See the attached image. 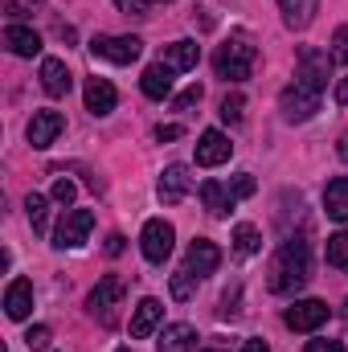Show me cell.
Returning a JSON list of instances; mask_svg holds the SVG:
<instances>
[{"label": "cell", "instance_id": "cell-1", "mask_svg": "<svg viewBox=\"0 0 348 352\" xmlns=\"http://www.w3.org/2000/svg\"><path fill=\"white\" fill-rule=\"evenodd\" d=\"M307 278H312V250H307V238H287V242L279 246V254L270 258L266 287H270L274 295H291V291H299Z\"/></svg>", "mask_w": 348, "mask_h": 352}, {"label": "cell", "instance_id": "cell-2", "mask_svg": "<svg viewBox=\"0 0 348 352\" xmlns=\"http://www.w3.org/2000/svg\"><path fill=\"white\" fill-rule=\"evenodd\" d=\"M254 66H259V50L242 33H234L230 41H221L217 54H213V74L226 78V82H246L254 74Z\"/></svg>", "mask_w": 348, "mask_h": 352}, {"label": "cell", "instance_id": "cell-3", "mask_svg": "<svg viewBox=\"0 0 348 352\" xmlns=\"http://www.w3.org/2000/svg\"><path fill=\"white\" fill-rule=\"evenodd\" d=\"M90 54L94 58H102V62H115V66H131L140 54H144V41L140 37H107V33H98L94 41H90Z\"/></svg>", "mask_w": 348, "mask_h": 352}, {"label": "cell", "instance_id": "cell-4", "mask_svg": "<svg viewBox=\"0 0 348 352\" xmlns=\"http://www.w3.org/2000/svg\"><path fill=\"white\" fill-rule=\"evenodd\" d=\"M328 316H332V307H328L324 299H295V303L283 311V324H287L291 332H316V328L328 324Z\"/></svg>", "mask_w": 348, "mask_h": 352}, {"label": "cell", "instance_id": "cell-5", "mask_svg": "<svg viewBox=\"0 0 348 352\" xmlns=\"http://www.w3.org/2000/svg\"><path fill=\"white\" fill-rule=\"evenodd\" d=\"M279 107H283V115H287L291 123H303V119H312V115L320 111V90L295 78L291 87L279 94Z\"/></svg>", "mask_w": 348, "mask_h": 352}, {"label": "cell", "instance_id": "cell-6", "mask_svg": "<svg viewBox=\"0 0 348 352\" xmlns=\"http://www.w3.org/2000/svg\"><path fill=\"white\" fill-rule=\"evenodd\" d=\"M332 54L328 50H312V45H303L299 50V70H295V78L299 82H307V87H316L320 94H324V87H328V78H332Z\"/></svg>", "mask_w": 348, "mask_h": 352}, {"label": "cell", "instance_id": "cell-7", "mask_svg": "<svg viewBox=\"0 0 348 352\" xmlns=\"http://www.w3.org/2000/svg\"><path fill=\"white\" fill-rule=\"evenodd\" d=\"M90 230H94V213H90V209H70V213L62 217V226L54 230V246H58V250H78L90 238Z\"/></svg>", "mask_w": 348, "mask_h": 352}, {"label": "cell", "instance_id": "cell-8", "mask_svg": "<svg viewBox=\"0 0 348 352\" xmlns=\"http://www.w3.org/2000/svg\"><path fill=\"white\" fill-rule=\"evenodd\" d=\"M123 291H127V283H123L119 274H107V278L90 291V299H87L90 316L102 320V324H111V320H115V307H119V299H123Z\"/></svg>", "mask_w": 348, "mask_h": 352}, {"label": "cell", "instance_id": "cell-9", "mask_svg": "<svg viewBox=\"0 0 348 352\" xmlns=\"http://www.w3.org/2000/svg\"><path fill=\"white\" fill-rule=\"evenodd\" d=\"M173 242H176V230L164 217H152V221L144 226V234H140V250H144L148 263H164V258L173 254Z\"/></svg>", "mask_w": 348, "mask_h": 352}, {"label": "cell", "instance_id": "cell-10", "mask_svg": "<svg viewBox=\"0 0 348 352\" xmlns=\"http://www.w3.org/2000/svg\"><path fill=\"white\" fill-rule=\"evenodd\" d=\"M234 156V144L221 135V131H201V140H197V164L201 168H217V164H226Z\"/></svg>", "mask_w": 348, "mask_h": 352}, {"label": "cell", "instance_id": "cell-11", "mask_svg": "<svg viewBox=\"0 0 348 352\" xmlns=\"http://www.w3.org/2000/svg\"><path fill=\"white\" fill-rule=\"evenodd\" d=\"M62 127H66V119L58 111H33V119H29V144L33 148H50L62 135Z\"/></svg>", "mask_w": 348, "mask_h": 352}, {"label": "cell", "instance_id": "cell-12", "mask_svg": "<svg viewBox=\"0 0 348 352\" xmlns=\"http://www.w3.org/2000/svg\"><path fill=\"white\" fill-rule=\"evenodd\" d=\"M188 188H193V176H188V168L184 164H168L164 173H160V201L164 205H180L184 197H188Z\"/></svg>", "mask_w": 348, "mask_h": 352}, {"label": "cell", "instance_id": "cell-13", "mask_svg": "<svg viewBox=\"0 0 348 352\" xmlns=\"http://www.w3.org/2000/svg\"><path fill=\"white\" fill-rule=\"evenodd\" d=\"M184 266H188L197 278H205V274H213V270L221 266V250H217L209 238H197V242L188 246V254H184Z\"/></svg>", "mask_w": 348, "mask_h": 352}, {"label": "cell", "instance_id": "cell-14", "mask_svg": "<svg viewBox=\"0 0 348 352\" xmlns=\"http://www.w3.org/2000/svg\"><path fill=\"white\" fill-rule=\"evenodd\" d=\"M160 320H164V307H160V299H140V307H135V316H131V336L135 340H148L156 328H160Z\"/></svg>", "mask_w": 348, "mask_h": 352}, {"label": "cell", "instance_id": "cell-15", "mask_svg": "<svg viewBox=\"0 0 348 352\" xmlns=\"http://www.w3.org/2000/svg\"><path fill=\"white\" fill-rule=\"evenodd\" d=\"M83 98H87L90 115H111V111H115V102H119V94H115V87H111L107 78H87Z\"/></svg>", "mask_w": 348, "mask_h": 352}, {"label": "cell", "instance_id": "cell-16", "mask_svg": "<svg viewBox=\"0 0 348 352\" xmlns=\"http://www.w3.org/2000/svg\"><path fill=\"white\" fill-rule=\"evenodd\" d=\"M4 311L8 320H25L33 311V283L29 278H12L8 291H4Z\"/></svg>", "mask_w": 348, "mask_h": 352}, {"label": "cell", "instance_id": "cell-17", "mask_svg": "<svg viewBox=\"0 0 348 352\" xmlns=\"http://www.w3.org/2000/svg\"><path fill=\"white\" fill-rule=\"evenodd\" d=\"M41 87H45V94H54V98L70 94L74 78H70V70H66L62 58H45V62H41Z\"/></svg>", "mask_w": 348, "mask_h": 352}, {"label": "cell", "instance_id": "cell-18", "mask_svg": "<svg viewBox=\"0 0 348 352\" xmlns=\"http://www.w3.org/2000/svg\"><path fill=\"white\" fill-rule=\"evenodd\" d=\"M279 12L287 29H307L320 12V0H279Z\"/></svg>", "mask_w": 348, "mask_h": 352}, {"label": "cell", "instance_id": "cell-19", "mask_svg": "<svg viewBox=\"0 0 348 352\" xmlns=\"http://www.w3.org/2000/svg\"><path fill=\"white\" fill-rule=\"evenodd\" d=\"M4 45H8L17 58H33V54H41V37H37L29 25H8V29H4Z\"/></svg>", "mask_w": 348, "mask_h": 352}, {"label": "cell", "instance_id": "cell-20", "mask_svg": "<svg viewBox=\"0 0 348 352\" xmlns=\"http://www.w3.org/2000/svg\"><path fill=\"white\" fill-rule=\"evenodd\" d=\"M140 87L148 98H156V102H164L168 94H173V70L164 66V62H156V66H148L144 70V78H140Z\"/></svg>", "mask_w": 348, "mask_h": 352}, {"label": "cell", "instance_id": "cell-21", "mask_svg": "<svg viewBox=\"0 0 348 352\" xmlns=\"http://www.w3.org/2000/svg\"><path fill=\"white\" fill-rule=\"evenodd\" d=\"M324 209H328V217L332 221H348V176H336V180H328V188H324Z\"/></svg>", "mask_w": 348, "mask_h": 352}, {"label": "cell", "instance_id": "cell-22", "mask_svg": "<svg viewBox=\"0 0 348 352\" xmlns=\"http://www.w3.org/2000/svg\"><path fill=\"white\" fill-rule=\"evenodd\" d=\"M197 58H201V45L197 41H173L168 50H164V66L173 70V74H180V70H193L197 66Z\"/></svg>", "mask_w": 348, "mask_h": 352}, {"label": "cell", "instance_id": "cell-23", "mask_svg": "<svg viewBox=\"0 0 348 352\" xmlns=\"http://www.w3.org/2000/svg\"><path fill=\"white\" fill-rule=\"evenodd\" d=\"M156 352H197V332H193V324H168Z\"/></svg>", "mask_w": 348, "mask_h": 352}, {"label": "cell", "instance_id": "cell-24", "mask_svg": "<svg viewBox=\"0 0 348 352\" xmlns=\"http://www.w3.org/2000/svg\"><path fill=\"white\" fill-rule=\"evenodd\" d=\"M201 201H205V209H209L213 217H226V213L234 209V192H230L226 184H217V180H205V184H201Z\"/></svg>", "mask_w": 348, "mask_h": 352}, {"label": "cell", "instance_id": "cell-25", "mask_svg": "<svg viewBox=\"0 0 348 352\" xmlns=\"http://www.w3.org/2000/svg\"><path fill=\"white\" fill-rule=\"evenodd\" d=\"M262 250V234L250 226V221H242V226H234V254L238 258H250V254H259Z\"/></svg>", "mask_w": 348, "mask_h": 352}, {"label": "cell", "instance_id": "cell-26", "mask_svg": "<svg viewBox=\"0 0 348 352\" xmlns=\"http://www.w3.org/2000/svg\"><path fill=\"white\" fill-rule=\"evenodd\" d=\"M328 266H336V270L348 274V230H340V234L328 238Z\"/></svg>", "mask_w": 348, "mask_h": 352}, {"label": "cell", "instance_id": "cell-27", "mask_svg": "<svg viewBox=\"0 0 348 352\" xmlns=\"http://www.w3.org/2000/svg\"><path fill=\"white\" fill-rule=\"evenodd\" d=\"M25 209H29V221H33V230H37V234H45V221H50V201H45L41 192H29Z\"/></svg>", "mask_w": 348, "mask_h": 352}, {"label": "cell", "instance_id": "cell-28", "mask_svg": "<svg viewBox=\"0 0 348 352\" xmlns=\"http://www.w3.org/2000/svg\"><path fill=\"white\" fill-rule=\"evenodd\" d=\"M193 291H197V274H193L188 266H180V270L173 274V299L184 303V299H193Z\"/></svg>", "mask_w": 348, "mask_h": 352}, {"label": "cell", "instance_id": "cell-29", "mask_svg": "<svg viewBox=\"0 0 348 352\" xmlns=\"http://www.w3.org/2000/svg\"><path fill=\"white\" fill-rule=\"evenodd\" d=\"M242 111H246V98L242 94H226L221 98V119L226 123H242Z\"/></svg>", "mask_w": 348, "mask_h": 352}, {"label": "cell", "instance_id": "cell-30", "mask_svg": "<svg viewBox=\"0 0 348 352\" xmlns=\"http://www.w3.org/2000/svg\"><path fill=\"white\" fill-rule=\"evenodd\" d=\"M74 192H78V188H74V180H66V176H58V180H54V201H58V205H70V201H74Z\"/></svg>", "mask_w": 348, "mask_h": 352}, {"label": "cell", "instance_id": "cell-31", "mask_svg": "<svg viewBox=\"0 0 348 352\" xmlns=\"http://www.w3.org/2000/svg\"><path fill=\"white\" fill-rule=\"evenodd\" d=\"M25 344H29V349H50V328H45V324H33V328L25 332Z\"/></svg>", "mask_w": 348, "mask_h": 352}, {"label": "cell", "instance_id": "cell-32", "mask_svg": "<svg viewBox=\"0 0 348 352\" xmlns=\"http://www.w3.org/2000/svg\"><path fill=\"white\" fill-rule=\"evenodd\" d=\"M197 102H201V87H197V82H193L188 90H180V94L173 98L176 111H188V107H197Z\"/></svg>", "mask_w": 348, "mask_h": 352}, {"label": "cell", "instance_id": "cell-33", "mask_svg": "<svg viewBox=\"0 0 348 352\" xmlns=\"http://www.w3.org/2000/svg\"><path fill=\"white\" fill-rule=\"evenodd\" d=\"M332 62H348V25L336 29V41H332Z\"/></svg>", "mask_w": 348, "mask_h": 352}, {"label": "cell", "instance_id": "cell-34", "mask_svg": "<svg viewBox=\"0 0 348 352\" xmlns=\"http://www.w3.org/2000/svg\"><path fill=\"white\" fill-rule=\"evenodd\" d=\"M230 192H234V201L250 197V192H254V176H250V173H242L238 180H234V188H230Z\"/></svg>", "mask_w": 348, "mask_h": 352}, {"label": "cell", "instance_id": "cell-35", "mask_svg": "<svg viewBox=\"0 0 348 352\" xmlns=\"http://www.w3.org/2000/svg\"><path fill=\"white\" fill-rule=\"evenodd\" d=\"M123 12H135V16H148V8H152V0H115Z\"/></svg>", "mask_w": 348, "mask_h": 352}, {"label": "cell", "instance_id": "cell-36", "mask_svg": "<svg viewBox=\"0 0 348 352\" xmlns=\"http://www.w3.org/2000/svg\"><path fill=\"white\" fill-rule=\"evenodd\" d=\"M303 352H345V344L340 340H307Z\"/></svg>", "mask_w": 348, "mask_h": 352}, {"label": "cell", "instance_id": "cell-37", "mask_svg": "<svg viewBox=\"0 0 348 352\" xmlns=\"http://www.w3.org/2000/svg\"><path fill=\"white\" fill-rule=\"evenodd\" d=\"M221 316H238V287L221 295Z\"/></svg>", "mask_w": 348, "mask_h": 352}, {"label": "cell", "instance_id": "cell-38", "mask_svg": "<svg viewBox=\"0 0 348 352\" xmlns=\"http://www.w3.org/2000/svg\"><path fill=\"white\" fill-rule=\"evenodd\" d=\"M180 135H184V131H180L176 123H160V127H156V140H160V144H164V140H180Z\"/></svg>", "mask_w": 348, "mask_h": 352}, {"label": "cell", "instance_id": "cell-39", "mask_svg": "<svg viewBox=\"0 0 348 352\" xmlns=\"http://www.w3.org/2000/svg\"><path fill=\"white\" fill-rule=\"evenodd\" d=\"M102 250H107V254H111V258H119V254H123V234H111V238H107V246H102Z\"/></svg>", "mask_w": 348, "mask_h": 352}, {"label": "cell", "instance_id": "cell-40", "mask_svg": "<svg viewBox=\"0 0 348 352\" xmlns=\"http://www.w3.org/2000/svg\"><path fill=\"white\" fill-rule=\"evenodd\" d=\"M336 102H340V107H348V74L336 82Z\"/></svg>", "mask_w": 348, "mask_h": 352}, {"label": "cell", "instance_id": "cell-41", "mask_svg": "<svg viewBox=\"0 0 348 352\" xmlns=\"http://www.w3.org/2000/svg\"><path fill=\"white\" fill-rule=\"evenodd\" d=\"M242 352H270V349H266L262 340H246V344H242Z\"/></svg>", "mask_w": 348, "mask_h": 352}, {"label": "cell", "instance_id": "cell-42", "mask_svg": "<svg viewBox=\"0 0 348 352\" xmlns=\"http://www.w3.org/2000/svg\"><path fill=\"white\" fill-rule=\"evenodd\" d=\"M336 152H340V160L348 164V135H340V144H336Z\"/></svg>", "mask_w": 348, "mask_h": 352}, {"label": "cell", "instance_id": "cell-43", "mask_svg": "<svg viewBox=\"0 0 348 352\" xmlns=\"http://www.w3.org/2000/svg\"><path fill=\"white\" fill-rule=\"evenodd\" d=\"M345 320H348V303H345Z\"/></svg>", "mask_w": 348, "mask_h": 352}, {"label": "cell", "instance_id": "cell-44", "mask_svg": "<svg viewBox=\"0 0 348 352\" xmlns=\"http://www.w3.org/2000/svg\"><path fill=\"white\" fill-rule=\"evenodd\" d=\"M119 352H131V349H119Z\"/></svg>", "mask_w": 348, "mask_h": 352}, {"label": "cell", "instance_id": "cell-45", "mask_svg": "<svg viewBox=\"0 0 348 352\" xmlns=\"http://www.w3.org/2000/svg\"><path fill=\"white\" fill-rule=\"evenodd\" d=\"M33 4H37V0H33Z\"/></svg>", "mask_w": 348, "mask_h": 352}]
</instances>
